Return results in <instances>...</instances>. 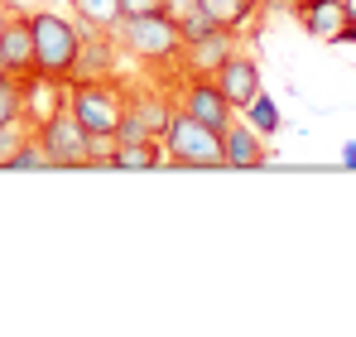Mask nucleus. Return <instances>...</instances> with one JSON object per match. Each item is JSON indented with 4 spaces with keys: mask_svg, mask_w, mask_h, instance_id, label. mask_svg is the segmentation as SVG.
I'll list each match as a JSON object with an SVG mask.
<instances>
[{
    "mask_svg": "<svg viewBox=\"0 0 356 337\" xmlns=\"http://www.w3.org/2000/svg\"><path fill=\"white\" fill-rule=\"evenodd\" d=\"M10 15H15V5H10V0H0V29L10 24Z\"/></svg>",
    "mask_w": 356,
    "mask_h": 337,
    "instance_id": "obj_24",
    "label": "nucleus"
},
{
    "mask_svg": "<svg viewBox=\"0 0 356 337\" xmlns=\"http://www.w3.org/2000/svg\"><path fill=\"white\" fill-rule=\"evenodd\" d=\"M29 34H34V72L54 82H72L82 54V24L58 10H29Z\"/></svg>",
    "mask_w": 356,
    "mask_h": 337,
    "instance_id": "obj_1",
    "label": "nucleus"
},
{
    "mask_svg": "<svg viewBox=\"0 0 356 337\" xmlns=\"http://www.w3.org/2000/svg\"><path fill=\"white\" fill-rule=\"evenodd\" d=\"M342 164L356 168V140H347V145H342Z\"/></svg>",
    "mask_w": 356,
    "mask_h": 337,
    "instance_id": "obj_22",
    "label": "nucleus"
},
{
    "mask_svg": "<svg viewBox=\"0 0 356 337\" xmlns=\"http://www.w3.org/2000/svg\"><path fill=\"white\" fill-rule=\"evenodd\" d=\"M125 111L135 116L149 135H164V130H169V116H174L178 107H174V97H169V92L145 87V92H125Z\"/></svg>",
    "mask_w": 356,
    "mask_h": 337,
    "instance_id": "obj_10",
    "label": "nucleus"
},
{
    "mask_svg": "<svg viewBox=\"0 0 356 337\" xmlns=\"http://www.w3.org/2000/svg\"><path fill=\"white\" fill-rule=\"evenodd\" d=\"M169 5L164 0H120V19H130V15H164Z\"/></svg>",
    "mask_w": 356,
    "mask_h": 337,
    "instance_id": "obj_20",
    "label": "nucleus"
},
{
    "mask_svg": "<svg viewBox=\"0 0 356 337\" xmlns=\"http://www.w3.org/2000/svg\"><path fill=\"white\" fill-rule=\"evenodd\" d=\"M332 44H356V19H347V24H342V34H337Z\"/></svg>",
    "mask_w": 356,
    "mask_h": 337,
    "instance_id": "obj_21",
    "label": "nucleus"
},
{
    "mask_svg": "<svg viewBox=\"0 0 356 337\" xmlns=\"http://www.w3.org/2000/svg\"><path fill=\"white\" fill-rule=\"evenodd\" d=\"M10 168H15V173H24V168H54V159H49V150L39 145V135H29V140H24V145L15 150Z\"/></svg>",
    "mask_w": 356,
    "mask_h": 337,
    "instance_id": "obj_19",
    "label": "nucleus"
},
{
    "mask_svg": "<svg viewBox=\"0 0 356 337\" xmlns=\"http://www.w3.org/2000/svg\"><path fill=\"white\" fill-rule=\"evenodd\" d=\"M265 159H270L265 135H260V130H250V125L236 116V120L222 130V164H227V168H260Z\"/></svg>",
    "mask_w": 356,
    "mask_h": 337,
    "instance_id": "obj_8",
    "label": "nucleus"
},
{
    "mask_svg": "<svg viewBox=\"0 0 356 337\" xmlns=\"http://www.w3.org/2000/svg\"><path fill=\"white\" fill-rule=\"evenodd\" d=\"M15 116H24V87H19L15 72H0V125L15 120Z\"/></svg>",
    "mask_w": 356,
    "mask_h": 337,
    "instance_id": "obj_18",
    "label": "nucleus"
},
{
    "mask_svg": "<svg viewBox=\"0 0 356 337\" xmlns=\"http://www.w3.org/2000/svg\"><path fill=\"white\" fill-rule=\"evenodd\" d=\"M164 5H169V15H183V10H193L197 0H164Z\"/></svg>",
    "mask_w": 356,
    "mask_h": 337,
    "instance_id": "obj_23",
    "label": "nucleus"
},
{
    "mask_svg": "<svg viewBox=\"0 0 356 337\" xmlns=\"http://www.w3.org/2000/svg\"><path fill=\"white\" fill-rule=\"evenodd\" d=\"M67 5H72L77 24H87V29L111 34V29L120 24V0H67Z\"/></svg>",
    "mask_w": 356,
    "mask_h": 337,
    "instance_id": "obj_15",
    "label": "nucleus"
},
{
    "mask_svg": "<svg viewBox=\"0 0 356 337\" xmlns=\"http://www.w3.org/2000/svg\"><path fill=\"white\" fill-rule=\"evenodd\" d=\"M174 19H178V34H183V49H188V44H202V39H212V34H227V29H217V19H212L202 5L183 10Z\"/></svg>",
    "mask_w": 356,
    "mask_h": 337,
    "instance_id": "obj_16",
    "label": "nucleus"
},
{
    "mask_svg": "<svg viewBox=\"0 0 356 337\" xmlns=\"http://www.w3.org/2000/svg\"><path fill=\"white\" fill-rule=\"evenodd\" d=\"M241 120H245V125H250V130H260V135H265V140H270V135H280V130H284V111H280V102H275V97H270V92H265V87H260V92H255V97H250V107H245V111H241Z\"/></svg>",
    "mask_w": 356,
    "mask_h": 337,
    "instance_id": "obj_14",
    "label": "nucleus"
},
{
    "mask_svg": "<svg viewBox=\"0 0 356 337\" xmlns=\"http://www.w3.org/2000/svg\"><path fill=\"white\" fill-rule=\"evenodd\" d=\"M342 5H347V19H356V0H342Z\"/></svg>",
    "mask_w": 356,
    "mask_h": 337,
    "instance_id": "obj_25",
    "label": "nucleus"
},
{
    "mask_svg": "<svg viewBox=\"0 0 356 337\" xmlns=\"http://www.w3.org/2000/svg\"><path fill=\"white\" fill-rule=\"evenodd\" d=\"M29 135H34V125H29L24 116H15V120H5V125H0V168H10L15 150H19Z\"/></svg>",
    "mask_w": 356,
    "mask_h": 337,
    "instance_id": "obj_17",
    "label": "nucleus"
},
{
    "mask_svg": "<svg viewBox=\"0 0 356 337\" xmlns=\"http://www.w3.org/2000/svg\"><path fill=\"white\" fill-rule=\"evenodd\" d=\"M0 72H5V63H0Z\"/></svg>",
    "mask_w": 356,
    "mask_h": 337,
    "instance_id": "obj_27",
    "label": "nucleus"
},
{
    "mask_svg": "<svg viewBox=\"0 0 356 337\" xmlns=\"http://www.w3.org/2000/svg\"><path fill=\"white\" fill-rule=\"evenodd\" d=\"M0 63L5 72L15 77H29L34 72V34H29V15H10V24L0 29Z\"/></svg>",
    "mask_w": 356,
    "mask_h": 337,
    "instance_id": "obj_9",
    "label": "nucleus"
},
{
    "mask_svg": "<svg viewBox=\"0 0 356 337\" xmlns=\"http://www.w3.org/2000/svg\"><path fill=\"white\" fill-rule=\"evenodd\" d=\"M159 145H164V159L178 168H227L222 164V130H212L183 111L169 116V130L159 135Z\"/></svg>",
    "mask_w": 356,
    "mask_h": 337,
    "instance_id": "obj_5",
    "label": "nucleus"
},
{
    "mask_svg": "<svg viewBox=\"0 0 356 337\" xmlns=\"http://www.w3.org/2000/svg\"><path fill=\"white\" fill-rule=\"evenodd\" d=\"M116 49H125L130 58L149 63V68H164V63H178L183 58V34H178V19L164 10V15H130L111 29Z\"/></svg>",
    "mask_w": 356,
    "mask_h": 337,
    "instance_id": "obj_3",
    "label": "nucleus"
},
{
    "mask_svg": "<svg viewBox=\"0 0 356 337\" xmlns=\"http://www.w3.org/2000/svg\"><path fill=\"white\" fill-rule=\"evenodd\" d=\"M294 15H298V24H303V34H313L323 44H332L342 34V24H347V5L342 0H313V5H303Z\"/></svg>",
    "mask_w": 356,
    "mask_h": 337,
    "instance_id": "obj_11",
    "label": "nucleus"
},
{
    "mask_svg": "<svg viewBox=\"0 0 356 337\" xmlns=\"http://www.w3.org/2000/svg\"><path fill=\"white\" fill-rule=\"evenodd\" d=\"M174 107L183 116H193V120H202V125H212V130H227L236 120V107L217 92L212 72H188L183 77V92L174 97Z\"/></svg>",
    "mask_w": 356,
    "mask_h": 337,
    "instance_id": "obj_6",
    "label": "nucleus"
},
{
    "mask_svg": "<svg viewBox=\"0 0 356 337\" xmlns=\"http://www.w3.org/2000/svg\"><path fill=\"white\" fill-rule=\"evenodd\" d=\"M212 82H217V92L236 107V116L245 111V107H250V97L265 87V82H260V63H255L250 54H236V49L212 68Z\"/></svg>",
    "mask_w": 356,
    "mask_h": 337,
    "instance_id": "obj_7",
    "label": "nucleus"
},
{
    "mask_svg": "<svg viewBox=\"0 0 356 337\" xmlns=\"http://www.w3.org/2000/svg\"><path fill=\"white\" fill-rule=\"evenodd\" d=\"M34 135H39V145L49 150V159L54 168H87V164H106V150H111V140H97V135H87L77 120L67 111H54L44 116L39 125H34Z\"/></svg>",
    "mask_w": 356,
    "mask_h": 337,
    "instance_id": "obj_4",
    "label": "nucleus"
},
{
    "mask_svg": "<svg viewBox=\"0 0 356 337\" xmlns=\"http://www.w3.org/2000/svg\"><path fill=\"white\" fill-rule=\"evenodd\" d=\"M212 19H217V29H227V34H241L255 15H260V0H197Z\"/></svg>",
    "mask_w": 356,
    "mask_h": 337,
    "instance_id": "obj_13",
    "label": "nucleus"
},
{
    "mask_svg": "<svg viewBox=\"0 0 356 337\" xmlns=\"http://www.w3.org/2000/svg\"><path fill=\"white\" fill-rule=\"evenodd\" d=\"M63 111L72 116L87 135L111 140L116 125H120V116H125V87L111 82V77H72V82H67Z\"/></svg>",
    "mask_w": 356,
    "mask_h": 337,
    "instance_id": "obj_2",
    "label": "nucleus"
},
{
    "mask_svg": "<svg viewBox=\"0 0 356 337\" xmlns=\"http://www.w3.org/2000/svg\"><path fill=\"white\" fill-rule=\"evenodd\" d=\"M106 164L111 168H159L164 164V145L149 135V140H135V145H111L106 150Z\"/></svg>",
    "mask_w": 356,
    "mask_h": 337,
    "instance_id": "obj_12",
    "label": "nucleus"
},
{
    "mask_svg": "<svg viewBox=\"0 0 356 337\" xmlns=\"http://www.w3.org/2000/svg\"><path fill=\"white\" fill-rule=\"evenodd\" d=\"M303 5H313V0H289V10H303Z\"/></svg>",
    "mask_w": 356,
    "mask_h": 337,
    "instance_id": "obj_26",
    "label": "nucleus"
}]
</instances>
